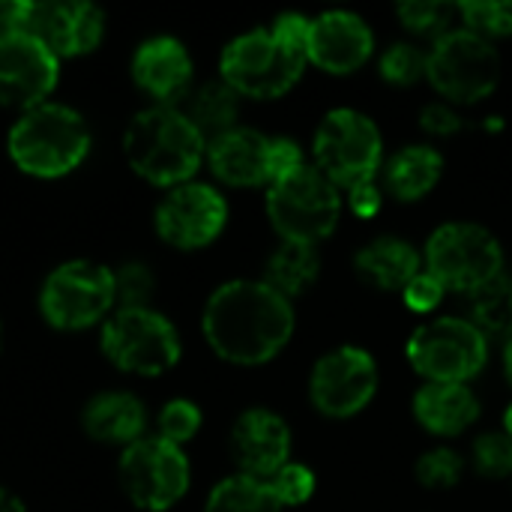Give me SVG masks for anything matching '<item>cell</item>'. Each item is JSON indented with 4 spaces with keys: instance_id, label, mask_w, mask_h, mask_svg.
Here are the masks:
<instances>
[{
    "instance_id": "obj_23",
    "label": "cell",
    "mask_w": 512,
    "mask_h": 512,
    "mask_svg": "<svg viewBox=\"0 0 512 512\" xmlns=\"http://www.w3.org/2000/svg\"><path fill=\"white\" fill-rule=\"evenodd\" d=\"M420 252L399 237H378L354 258V270L378 291H405L420 276Z\"/></svg>"
},
{
    "instance_id": "obj_36",
    "label": "cell",
    "mask_w": 512,
    "mask_h": 512,
    "mask_svg": "<svg viewBox=\"0 0 512 512\" xmlns=\"http://www.w3.org/2000/svg\"><path fill=\"white\" fill-rule=\"evenodd\" d=\"M267 486L273 489V495L279 498V504L282 507H300V504H306L309 498H312V492H315V474L306 468V465H285V468H279L270 480H267Z\"/></svg>"
},
{
    "instance_id": "obj_2",
    "label": "cell",
    "mask_w": 512,
    "mask_h": 512,
    "mask_svg": "<svg viewBox=\"0 0 512 512\" xmlns=\"http://www.w3.org/2000/svg\"><path fill=\"white\" fill-rule=\"evenodd\" d=\"M309 27L300 12H285L273 27L249 30L222 48V81L249 99H276L288 93L309 63Z\"/></svg>"
},
{
    "instance_id": "obj_7",
    "label": "cell",
    "mask_w": 512,
    "mask_h": 512,
    "mask_svg": "<svg viewBox=\"0 0 512 512\" xmlns=\"http://www.w3.org/2000/svg\"><path fill=\"white\" fill-rule=\"evenodd\" d=\"M99 348L105 360L141 378L165 375L177 366L183 345L177 327L150 306L144 309H114L99 333Z\"/></svg>"
},
{
    "instance_id": "obj_38",
    "label": "cell",
    "mask_w": 512,
    "mask_h": 512,
    "mask_svg": "<svg viewBox=\"0 0 512 512\" xmlns=\"http://www.w3.org/2000/svg\"><path fill=\"white\" fill-rule=\"evenodd\" d=\"M420 123H423V129L429 132V135H453L459 126H462V120H459V114L450 108V105H444V102H432V105H426L423 108V114H420Z\"/></svg>"
},
{
    "instance_id": "obj_37",
    "label": "cell",
    "mask_w": 512,
    "mask_h": 512,
    "mask_svg": "<svg viewBox=\"0 0 512 512\" xmlns=\"http://www.w3.org/2000/svg\"><path fill=\"white\" fill-rule=\"evenodd\" d=\"M402 294H405V303H408L411 309H417V312H432V309L441 303L444 288H441V282H438L435 276L420 273Z\"/></svg>"
},
{
    "instance_id": "obj_28",
    "label": "cell",
    "mask_w": 512,
    "mask_h": 512,
    "mask_svg": "<svg viewBox=\"0 0 512 512\" xmlns=\"http://www.w3.org/2000/svg\"><path fill=\"white\" fill-rule=\"evenodd\" d=\"M285 507L279 504V498L273 495V489L267 486V480H255L246 474L228 477L222 480L207 504L204 512H282Z\"/></svg>"
},
{
    "instance_id": "obj_14",
    "label": "cell",
    "mask_w": 512,
    "mask_h": 512,
    "mask_svg": "<svg viewBox=\"0 0 512 512\" xmlns=\"http://www.w3.org/2000/svg\"><path fill=\"white\" fill-rule=\"evenodd\" d=\"M378 390V366L369 351L345 345L324 354L309 375L312 405L336 420L360 414Z\"/></svg>"
},
{
    "instance_id": "obj_11",
    "label": "cell",
    "mask_w": 512,
    "mask_h": 512,
    "mask_svg": "<svg viewBox=\"0 0 512 512\" xmlns=\"http://www.w3.org/2000/svg\"><path fill=\"white\" fill-rule=\"evenodd\" d=\"M117 477L126 498L138 510L165 512L189 492L192 468L183 447H174L156 435H144L123 450Z\"/></svg>"
},
{
    "instance_id": "obj_22",
    "label": "cell",
    "mask_w": 512,
    "mask_h": 512,
    "mask_svg": "<svg viewBox=\"0 0 512 512\" xmlns=\"http://www.w3.org/2000/svg\"><path fill=\"white\" fill-rule=\"evenodd\" d=\"M417 420L441 438H453L477 423L480 402L468 384H426L414 396Z\"/></svg>"
},
{
    "instance_id": "obj_25",
    "label": "cell",
    "mask_w": 512,
    "mask_h": 512,
    "mask_svg": "<svg viewBox=\"0 0 512 512\" xmlns=\"http://www.w3.org/2000/svg\"><path fill=\"white\" fill-rule=\"evenodd\" d=\"M318 273H321V258L315 246L282 243L264 267V282L285 300H294L315 285Z\"/></svg>"
},
{
    "instance_id": "obj_20",
    "label": "cell",
    "mask_w": 512,
    "mask_h": 512,
    "mask_svg": "<svg viewBox=\"0 0 512 512\" xmlns=\"http://www.w3.org/2000/svg\"><path fill=\"white\" fill-rule=\"evenodd\" d=\"M207 165L225 186H270L276 177L273 138L249 126H234L207 141Z\"/></svg>"
},
{
    "instance_id": "obj_1",
    "label": "cell",
    "mask_w": 512,
    "mask_h": 512,
    "mask_svg": "<svg viewBox=\"0 0 512 512\" xmlns=\"http://www.w3.org/2000/svg\"><path fill=\"white\" fill-rule=\"evenodd\" d=\"M201 327L222 360L264 366L291 342L294 309L264 279H231L210 294Z\"/></svg>"
},
{
    "instance_id": "obj_10",
    "label": "cell",
    "mask_w": 512,
    "mask_h": 512,
    "mask_svg": "<svg viewBox=\"0 0 512 512\" xmlns=\"http://www.w3.org/2000/svg\"><path fill=\"white\" fill-rule=\"evenodd\" d=\"M408 360L429 384H465L489 360V339L468 318H435L408 339Z\"/></svg>"
},
{
    "instance_id": "obj_19",
    "label": "cell",
    "mask_w": 512,
    "mask_h": 512,
    "mask_svg": "<svg viewBox=\"0 0 512 512\" xmlns=\"http://www.w3.org/2000/svg\"><path fill=\"white\" fill-rule=\"evenodd\" d=\"M372 48H375V36L360 15L333 9L312 18L309 63L321 66L324 72L348 75L372 57Z\"/></svg>"
},
{
    "instance_id": "obj_8",
    "label": "cell",
    "mask_w": 512,
    "mask_h": 512,
    "mask_svg": "<svg viewBox=\"0 0 512 512\" xmlns=\"http://www.w3.org/2000/svg\"><path fill=\"white\" fill-rule=\"evenodd\" d=\"M315 168L339 189H357L363 183H372L381 159H384V141L372 117L354 108H336L330 111L312 141Z\"/></svg>"
},
{
    "instance_id": "obj_29",
    "label": "cell",
    "mask_w": 512,
    "mask_h": 512,
    "mask_svg": "<svg viewBox=\"0 0 512 512\" xmlns=\"http://www.w3.org/2000/svg\"><path fill=\"white\" fill-rule=\"evenodd\" d=\"M399 18L402 24L417 33V36H432L435 42L441 36H447L453 27V15L459 12L456 3H444V0H411V3H399Z\"/></svg>"
},
{
    "instance_id": "obj_44",
    "label": "cell",
    "mask_w": 512,
    "mask_h": 512,
    "mask_svg": "<svg viewBox=\"0 0 512 512\" xmlns=\"http://www.w3.org/2000/svg\"><path fill=\"white\" fill-rule=\"evenodd\" d=\"M0 336H3V330H0Z\"/></svg>"
},
{
    "instance_id": "obj_18",
    "label": "cell",
    "mask_w": 512,
    "mask_h": 512,
    "mask_svg": "<svg viewBox=\"0 0 512 512\" xmlns=\"http://www.w3.org/2000/svg\"><path fill=\"white\" fill-rule=\"evenodd\" d=\"M129 72L135 87L144 90L153 105H177L183 96H189L195 66L189 48L180 39L150 36L135 48Z\"/></svg>"
},
{
    "instance_id": "obj_12",
    "label": "cell",
    "mask_w": 512,
    "mask_h": 512,
    "mask_svg": "<svg viewBox=\"0 0 512 512\" xmlns=\"http://www.w3.org/2000/svg\"><path fill=\"white\" fill-rule=\"evenodd\" d=\"M426 78L450 102L474 105L498 87L501 57L489 39L465 27L450 30L432 45L426 60Z\"/></svg>"
},
{
    "instance_id": "obj_34",
    "label": "cell",
    "mask_w": 512,
    "mask_h": 512,
    "mask_svg": "<svg viewBox=\"0 0 512 512\" xmlns=\"http://www.w3.org/2000/svg\"><path fill=\"white\" fill-rule=\"evenodd\" d=\"M465 471V459L450 447H435L420 456L417 462V480L426 489H453Z\"/></svg>"
},
{
    "instance_id": "obj_6",
    "label": "cell",
    "mask_w": 512,
    "mask_h": 512,
    "mask_svg": "<svg viewBox=\"0 0 512 512\" xmlns=\"http://www.w3.org/2000/svg\"><path fill=\"white\" fill-rule=\"evenodd\" d=\"M114 306V267L87 258L57 264L39 288V315L63 333L105 324Z\"/></svg>"
},
{
    "instance_id": "obj_4",
    "label": "cell",
    "mask_w": 512,
    "mask_h": 512,
    "mask_svg": "<svg viewBox=\"0 0 512 512\" xmlns=\"http://www.w3.org/2000/svg\"><path fill=\"white\" fill-rule=\"evenodd\" d=\"M90 144L93 135L84 114L54 99L21 111L6 135V153L12 165L36 180L72 174L87 159Z\"/></svg>"
},
{
    "instance_id": "obj_39",
    "label": "cell",
    "mask_w": 512,
    "mask_h": 512,
    "mask_svg": "<svg viewBox=\"0 0 512 512\" xmlns=\"http://www.w3.org/2000/svg\"><path fill=\"white\" fill-rule=\"evenodd\" d=\"M30 0H0V36L21 33Z\"/></svg>"
},
{
    "instance_id": "obj_9",
    "label": "cell",
    "mask_w": 512,
    "mask_h": 512,
    "mask_svg": "<svg viewBox=\"0 0 512 512\" xmlns=\"http://www.w3.org/2000/svg\"><path fill=\"white\" fill-rule=\"evenodd\" d=\"M426 273L435 276L444 291L471 294L504 273V252L489 228L450 222L426 243Z\"/></svg>"
},
{
    "instance_id": "obj_27",
    "label": "cell",
    "mask_w": 512,
    "mask_h": 512,
    "mask_svg": "<svg viewBox=\"0 0 512 512\" xmlns=\"http://www.w3.org/2000/svg\"><path fill=\"white\" fill-rule=\"evenodd\" d=\"M468 321L489 339L504 336L512 339V279L498 276L483 288L468 294Z\"/></svg>"
},
{
    "instance_id": "obj_15",
    "label": "cell",
    "mask_w": 512,
    "mask_h": 512,
    "mask_svg": "<svg viewBox=\"0 0 512 512\" xmlns=\"http://www.w3.org/2000/svg\"><path fill=\"white\" fill-rule=\"evenodd\" d=\"M60 60L30 33L0 36V105L30 111L54 93Z\"/></svg>"
},
{
    "instance_id": "obj_16",
    "label": "cell",
    "mask_w": 512,
    "mask_h": 512,
    "mask_svg": "<svg viewBox=\"0 0 512 512\" xmlns=\"http://www.w3.org/2000/svg\"><path fill=\"white\" fill-rule=\"evenodd\" d=\"M24 33L39 39L57 60L84 57L96 51L105 36V12L93 3L78 0H30Z\"/></svg>"
},
{
    "instance_id": "obj_31",
    "label": "cell",
    "mask_w": 512,
    "mask_h": 512,
    "mask_svg": "<svg viewBox=\"0 0 512 512\" xmlns=\"http://www.w3.org/2000/svg\"><path fill=\"white\" fill-rule=\"evenodd\" d=\"M201 408L189 399H171L162 405L159 417H156V438L174 444V447H183L189 444L198 432H201Z\"/></svg>"
},
{
    "instance_id": "obj_40",
    "label": "cell",
    "mask_w": 512,
    "mask_h": 512,
    "mask_svg": "<svg viewBox=\"0 0 512 512\" xmlns=\"http://www.w3.org/2000/svg\"><path fill=\"white\" fill-rule=\"evenodd\" d=\"M348 204L357 216H372L381 207V192L375 189V183H363L348 192Z\"/></svg>"
},
{
    "instance_id": "obj_13",
    "label": "cell",
    "mask_w": 512,
    "mask_h": 512,
    "mask_svg": "<svg viewBox=\"0 0 512 512\" xmlns=\"http://www.w3.org/2000/svg\"><path fill=\"white\" fill-rule=\"evenodd\" d=\"M225 222H228L225 195L216 186L198 180L168 189L156 204V216H153L162 243L183 252L210 246L222 234Z\"/></svg>"
},
{
    "instance_id": "obj_24",
    "label": "cell",
    "mask_w": 512,
    "mask_h": 512,
    "mask_svg": "<svg viewBox=\"0 0 512 512\" xmlns=\"http://www.w3.org/2000/svg\"><path fill=\"white\" fill-rule=\"evenodd\" d=\"M444 171V156L429 144H408L390 156L384 165V180L393 198L399 201H420L435 189Z\"/></svg>"
},
{
    "instance_id": "obj_41",
    "label": "cell",
    "mask_w": 512,
    "mask_h": 512,
    "mask_svg": "<svg viewBox=\"0 0 512 512\" xmlns=\"http://www.w3.org/2000/svg\"><path fill=\"white\" fill-rule=\"evenodd\" d=\"M0 512H27V507L18 495H12L9 489L0 486Z\"/></svg>"
},
{
    "instance_id": "obj_43",
    "label": "cell",
    "mask_w": 512,
    "mask_h": 512,
    "mask_svg": "<svg viewBox=\"0 0 512 512\" xmlns=\"http://www.w3.org/2000/svg\"><path fill=\"white\" fill-rule=\"evenodd\" d=\"M504 432L512 438V405L507 408V414H504Z\"/></svg>"
},
{
    "instance_id": "obj_5",
    "label": "cell",
    "mask_w": 512,
    "mask_h": 512,
    "mask_svg": "<svg viewBox=\"0 0 512 512\" xmlns=\"http://www.w3.org/2000/svg\"><path fill=\"white\" fill-rule=\"evenodd\" d=\"M267 216L285 243L318 246L339 225L342 195L315 165L303 162L267 186Z\"/></svg>"
},
{
    "instance_id": "obj_33",
    "label": "cell",
    "mask_w": 512,
    "mask_h": 512,
    "mask_svg": "<svg viewBox=\"0 0 512 512\" xmlns=\"http://www.w3.org/2000/svg\"><path fill=\"white\" fill-rule=\"evenodd\" d=\"M474 468L486 480L512 477V438L507 432H486L474 441Z\"/></svg>"
},
{
    "instance_id": "obj_30",
    "label": "cell",
    "mask_w": 512,
    "mask_h": 512,
    "mask_svg": "<svg viewBox=\"0 0 512 512\" xmlns=\"http://www.w3.org/2000/svg\"><path fill=\"white\" fill-rule=\"evenodd\" d=\"M456 6L459 15L465 18V30L483 39L512 33V0H465Z\"/></svg>"
},
{
    "instance_id": "obj_17",
    "label": "cell",
    "mask_w": 512,
    "mask_h": 512,
    "mask_svg": "<svg viewBox=\"0 0 512 512\" xmlns=\"http://www.w3.org/2000/svg\"><path fill=\"white\" fill-rule=\"evenodd\" d=\"M231 456L240 465V474L270 480L279 468L288 465L291 456L288 423L267 408L243 411L231 429Z\"/></svg>"
},
{
    "instance_id": "obj_3",
    "label": "cell",
    "mask_w": 512,
    "mask_h": 512,
    "mask_svg": "<svg viewBox=\"0 0 512 512\" xmlns=\"http://www.w3.org/2000/svg\"><path fill=\"white\" fill-rule=\"evenodd\" d=\"M123 153L138 177L153 186L174 189L189 183L207 159V138L180 105H147L129 120L123 132Z\"/></svg>"
},
{
    "instance_id": "obj_35",
    "label": "cell",
    "mask_w": 512,
    "mask_h": 512,
    "mask_svg": "<svg viewBox=\"0 0 512 512\" xmlns=\"http://www.w3.org/2000/svg\"><path fill=\"white\" fill-rule=\"evenodd\" d=\"M114 291L120 309H144L153 297V273L141 261H126L114 270Z\"/></svg>"
},
{
    "instance_id": "obj_21",
    "label": "cell",
    "mask_w": 512,
    "mask_h": 512,
    "mask_svg": "<svg viewBox=\"0 0 512 512\" xmlns=\"http://www.w3.org/2000/svg\"><path fill=\"white\" fill-rule=\"evenodd\" d=\"M81 426L84 432L99 441V444H111V447H132L135 441L144 438L147 429V411L144 402L135 393L126 390H108L93 396L84 405L81 414Z\"/></svg>"
},
{
    "instance_id": "obj_32",
    "label": "cell",
    "mask_w": 512,
    "mask_h": 512,
    "mask_svg": "<svg viewBox=\"0 0 512 512\" xmlns=\"http://www.w3.org/2000/svg\"><path fill=\"white\" fill-rule=\"evenodd\" d=\"M426 60H429V54H423L417 45L396 42L381 57V78L396 87H411L426 75Z\"/></svg>"
},
{
    "instance_id": "obj_26",
    "label": "cell",
    "mask_w": 512,
    "mask_h": 512,
    "mask_svg": "<svg viewBox=\"0 0 512 512\" xmlns=\"http://www.w3.org/2000/svg\"><path fill=\"white\" fill-rule=\"evenodd\" d=\"M183 114L195 123V129L213 141L222 132L237 126V114H240V96L219 78V81H207L195 90H189L186 96V108Z\"/></svg>"
},
{
    "instance_id": "obj_42",
    "label": "cell",
    "mask_w": 512,
    "mask_h": 512,
    "mask_svg": "<svg viewBox=\"0 0 512 512\" xmlns=\"http://www.w3.org/2000/svg\"><path fill=\"white\" fill-rule=\"evenodd\" d=\"M504 372H507V381L512 387V339H507V348H504Z\"/></svg>"
}]
</instances>
